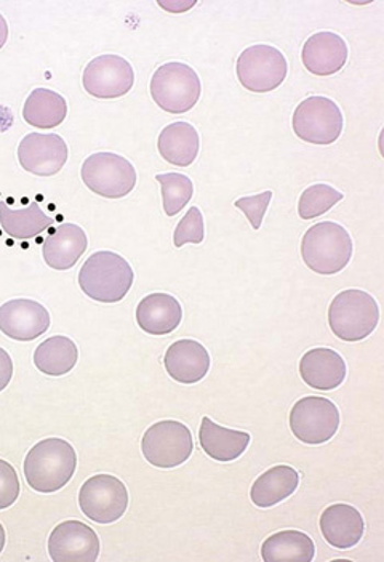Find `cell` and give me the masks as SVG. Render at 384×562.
Wrapping results in <instances>:
<instances>
[{"label":"cell","instance_id":"6da1fadb","mask_svg":"<svg viewBox=\"0 0 384 562\" xmlns=\"http://www.w3.org/2000/svg\"><path fill=\"white\" fill-rule=\"evenodd\" d=\"M77 453L65 439L37 442L24 460V477L31 488L42 494L61 491L75 476Z\"/></svg>","mask_w":384,"mask_h":562},{"label":"cell","instance_id":"7a4b0ae2","mask_svg":"<svg viewBox=\"0 0 384 562\" xmlns=\"http://www.w3.org/2000/svg\"><path fill=\"white\" fill-rule=\"evenodd\" d=\"M134 270L121 255L93 254L79 272V285L86 295L101 303H117L125 299L134 284Z\"/></svg>","mask_w":384,"mask_h":562},{"label":"cell","instance_id":"3957f363","mask_svg":"<svg viewBox=\"0 0 384 562\" xmlns=\"http://www.w3.org/2000/svg\"><path fill=\"white\" fill-rule=\"evenodd\" d=\"M302 257L306 267L317 274H338L351 261V236L338 223H317L303 236Z\"/></svg>","mask_w":384,"mask_h":562},{"label":"cell","instance_id":"277c9868","mask_svg":"<svg viewBox=\"0 0 384 562\" xmlns=\"http://www.w3.org/2000/svg\"><path fill=\"white\" fill-rule=\"evenodd\" d=\"M380 308L376 300L364 291L349 289L338 293L328 308V324L340 340H364L379 326Z\"/></svg>","mask_w":384,"mask_h":562},{"label":"cell","instance_id":"5b68a950","mask_svg":"<svg viewBox=\"0 0 384 562\" xmlns=\"http://www.w3.org/2000/svg\"><path fill=\"white\" fill-rule=\"evenodd\" d=\"M201 92L202 83L197 72L183 63H167L154 72L153 100L167 113H188L197 103Z\"/></svg>","mask_w":384,"mask_h":562},{"label":"cell","instance_id":"8992f818","mask_svg":"<svg viewBox=\"0 0 384 562\" xmlns=\"http://www.w3.org/2000/svg\"><path fill=\"white\" fill-rule=\"evenodd\" d=\"M194 450L192 435L187 425L177 420L154 424L143 436L142 452L151 465L169 470L183 465Z\"/></svg>","mask_w":384,"mask_h":562},{"label":"cell","instance_id":"52a82bcc","mask_svg":"<svg viewBox=\"0 0 384 562\" xmlns=\"http://www.w3.org/2000/svg\"><path fill=\"white\" fill-rule=\"evenodd\" d=\"M293 131L310 145H331L343 132V114L330 98L309 97L293 114Z\"/></svg>","mask_w":384,"mask_h":562},{"label":"cell","instance_id":"ba28073f","mask_svg":"<svg viewBox=\"0 0 384 562\" xmlns=\"http://www.w3.org/2000/svg\"><path fill=\"white\" fill-rule=\"evenodd\" d=\"M340 428V412L326 397L307 396L290 412V429L298 441L309 446L326 445Z\"/></svg>","mask_w":384,"mask_h":562},{"label":"cell","instance_id":"9c48e42d","mask_svg":"<svg viewBox=\"0 0 384 562\" xmlns=\"http://www.w3.org/2000/svg\"><path fill=\"white\" fill-rule=\"evenodd\" d=\"M287 72V59L271 45H253L237 59V78L250 92H272L282 86Z\"/></svg>","mask_w":384,"mask_h":562},{"label":"cell","instance_id":"30bf717a","mask_svg":"<svg viewBox=\"0 0 384 562\" xmlns=\"http://www.w3.org/2000/svg\"><path fill=\"white\" fill-rule=\"evenodd\" d=\"M80 175L92 193L108 199L125 198L136 184L135 167L125 157L113 153L87 157Z\"/></svg>","mask_w":384,"mask_h":562},{"label":"cell","instance_id":"8fae6325","mask_svg":"<svg viewBox=\"0 0 384 562\" xmlns=\"http://www.w3.org/2000/svg\"><path fill=\"white\" fill-rule=\"evenodd\" d=\"M79 506L90 521L113 524L127 512V487L118 477L97 474L80 487Z\"/></svg>","mask_w":384,"mask_h":562},{"label":"cell","instance_id":"7c38bea8","mask_svg":"<svg viewBox=\"0 0 384 562\" xmlns=\"http://www.w3.org/2000/svg\"><path fill=\"white\" fill-rule=\"evenodd\" d=\"M82 80L90 95L101 100H113L131 92L135 72L127 59L117 55H103L87 65Z\"/></svg>","mask_w":384,"mask_h":562},{"label":"cell","instance_id":"4fadbf2b","mask_svg":"<svg viewBox=\"0 0 384 562\" xmlns=\"http://www.w3.org/2000/svg\"><path fill=\"white\" fill-rule=\"evenodd\" d=\"M48 554L55 562H95L100 557V539L87 524L65 521L50 533Z\"/></svg>","mask_w":384,"mask_h":562},{"label":"cell","instance_id":"5bb4252c","mask_svg":"<svg viewBox=\"0 0 384 562\" xmlns=\"http://www.w3.org/2000/svg\"><path fill=\"white\" fill-rule=\"evenodd\" d=\"M21 167L37 177H52L65 167L68 145L59 135L30 134L19 146Z\"/></svg>","mask_w":384,"mask_h":562},{"label":"cell","instance_id":"9a60e30c","mask_svg":"<svg viewBox=\"0 0 384 562\" xmlns=\"http://www.w3.org/2000/svg\"><path fill=\"white\" fill-rule=\"evenodd\" d=\"M50 314L34 300L19 299L0 306V330L19 341H33L50 327Z\"/></svg>","mask_w":384,"mask_h":562},{"label":"cell","instance_id":"2e32d148","mask_svg":"<svg viewBox=\"0 0 384 562\" xmlns=\"http://www.w3.org/2000/svg\"><path fill=\"white\" fill-rule=\"evenodd\" d=\"M302 59L310 75L327 78L345 68L348 45L338 34L323 31L310 36L303 45Z\"/></svg>","mask_w":384,"mask_h":562},{"label":"cell","instance_id":"e0dca14e","mask_svg":"<svg viewBox=\"0 0 384 562\" xmlns=\"http://www.w3.org/2000/svg\"><path fill=\"white\" fill-rule=\"evenodd\" d=\"M320 532L328 544L338 550H349L361 542L365 522L359 509L346 504H335L320 516Z\"/></svg>","mask_w":384,"mask_h":562},{"label":"cell","instance_id":"ac0fdd59","mask_svg":"<svg viewBox=\"0 0 384 562\" xmlns=\"http://www.w3.org/2000/svg\"><path fill=\"white\" fill-rule=\"evenodd\" d=\"M163 364L174 382L194 385L205 379L211 370V356L199 341L187 338V340L174 341L172 347L167 349Z\"/></svg>","mask_w":384,"mask_h":562},{"label":"cell","instance_id":"d6986e66","mask_svg":"<svg viewBox=\"0 0 384 562\" xmlns=\"http://www.w3.org/2000/svg\"><path fill=\"white\" fill-rule=\"evenodd\" d=\"M345 359L334 349L316 348L307 351L300 361V375L314 390L331 391L343 385L346 380Z\"/></svg>","mask_w":384,"mask_h":562},{"label":"cell","instance_id":"ffe728a7","mask_svg":"<svg viewBox=\"0 0 384 562\" xmlns=\"http://www.w3.org/2000/svg\"><path fill=\"white\" fill-rule=\"evenodd\" d=\"M87 246L89 240L86 232L72 223H65L44 240L42 255L52 270L68 271L86 252Z\"/></svg>","mask_w":384,"mask_h":562},{"label":"cell","instance_id":"44dd1931","mask_svg":"<svg viewBox=\"0 0 384 562\" xmlns=\"http://www.w3.org/2000/svg\"><path fill=\"white\" fill-rule=\"evenodd\" d=\"M183 319V310L172 295L153 293L142 300L136 308V321L149 335L172 334Z\"/></svg>","mask_w":384,"mask_h":562},{"label":"cell","instance_id":"7402d4cb","mask_svg":"<svg viewBox=\"0 0 384 562\" xmlns=\"http://www.w3.org/2000/svg\"><path fill=\"white\" fill-rule=\"evenodd\" d=\"M251 436L246 431H236L213 424L211 418H202L199 441L202 449L215 462H234L239 459L250 445Z\"/></svg>","mask_w":384,"mask_h":562},{"label":"cell","instance_id":"603a6c76","mask_svg":"<svg viewBox=\"0 0 384 562\" xmlns=\"http://www.w3.org/2000/svg\"><path fill=\"white\" fill-rule=\"evenodd\" d=\"M298 484L300 474L295 468L272 467L251 485L250 498L258 508H271L295 494Z\"/></svg>","mask_w":384,"mask_h":562},{"label":"cell","instance_id":"cb8c5ba5","mask_svg":"<svg viewBox=\"0 0 384 562\" xmlns=\"http://www.w3.org/2000/svg\"><path fill=\"white\" fill-rule=\"evenodd\" d=\"M157 146H159L160 156L167 162L177 167H190L199 155L201 139H199L197 131L191 124L174 122L163 128Z\"/></svg>","mask_w":384,"mask_h":562},{"label":"cell","instance_id":"d4e9b609","mask_svg":"<svg viewBox=\"0 0 384 562\" xmlns=\"http://www.w3.org/2000/svg\"><path fill=\"white\" fill-rule=\"evenodd\" d=\"M316 554L313 539L300 530H282L261 544L264 562H310Z\"/></svg>","mask_w":384,"mask_h":562},{"label":"cell","instance_id":"484cf974","mask_svg":"<svg viewBox=\"0 0 384 562\" xmlns=\"http://www.w3.org/2000/svg\"><path fill=\"white\" fill-rule=\"evenodd\" d=\"M68 116V103L54 90L36 89L27 97L23 117L36 128H55Z\"/></svg>","mask_w":384,"mask_h":562},{"label":"cell","instance_id":"4316f807","mask_svg":"<svg viewBox=\"0 0 384 562\" xmlns=\"http://www.w3.org/2000/svg\"><path fill=\"white\" fill-rule=\"evenodd\" d=\"M79 351L68 337H52L42 341L34 352V364L38 372L50 376H61L76 368Z\"/></svg>","mask_w":384,"mask_h":562},{"label":"cell","instance_id":"83f0119b","mask_svg":"<svg viewBox=\"0 0 384 562\" xmlns=\"http://www.w3.org/2000/svg\"><path fill=\"white\" fill-rule=\"evenodd\" d=\"M54 223V218L45 215L38 204L21 211H12L5 202L0 201V226L13 239H33Z\"/></svg>","mask_w":384,"mask_h":562},{"label":"cell","instance_id":"f1b7e54d","mask_svg":"<svg viewBox=\"0 0 384 562\" xmlns=\"http://www.w3.org/2000/svg\"><path fill=\"white\" fill-rule=\"evenodd\" d=\"M156 180L162 184L163 211L169 216L180 214L188 202L191 201L194 187L187 175L163 173L157 175Z\"/></svg>","mask_w":384,"mask_h":562},{"label":"cell","instance_id":"f546056e","mask_svg":"<svg viewBox=\"0 0 384 562\" xmlns=\"http://www.w3.org/2000/svg\"><path fill=\"white\" fill-rule=\"evenodd\" d=\"M343 199V193L328 184H313L302 194L298 202V214L303 220H313L327 214L334 205Z\"/></svg>","mask_w":384,"mask_h":562},{"label":"cell","instance_id":"4dcf8cb0","mask_svg":"<svg viewBox=\"0 0 384 562\" xmlns=\"http://www.w3.org/2000/svg\"><path fill=\"white\" fill-rule=\"evenodd\" d=\"M205 239L204 216L197 207H191L174 232V247H183L184 244H202Z\"/></svg>","mask_w":384,"mask_h":562},{"label":"cell","instance_id":"1f68e13d","mask_svg":"<svg viewBox=\"0 0 384 562\" xmlns=\"http://www.w3.org/2000/svg\"><path fill=\"white\" fill-rule=\"evenodd\" d=\"M271 199V191H264V193L250 195V198L237 199L236 204L234 205H236L240 212L246 214L247 218H249L251 228H253L255 232H258V229L261 228V223H263L264 214H267Z\"/></svg>","mask_w":384,"mask_h":562},{"label":"cell","instance_id":"d6a6232c","mask_svg":"<svg viewBox=\"0 0 384 562\" xmlns=\"http://www.w3.org/2000/svg\"><path fill=\"white\" fill-rule=\"evenodd\" d=\"M20 495V480L15 468L0 459V509L10 508Z\"/></svg>","mask_w":384,"mask_h":562},{"label":"cell","instance_id":"836d02e7","mask_svg":"<svg viewBox=\"0 0 384 562\" xmlns=\"http://www.w3.org/2000/svg\"><path fill=\"white\" fill-rule=\"evenodd\" d=\"M13 376V361L5 349L0 348V391L9 386L10 380Z\"/></svg>","mask_w":384,"mask_h":562},{"label":"cell","instance_id":"e575fe53","mask_svg":"<svg viewBox=\"0 0 384 562\" xmlns=\"http://www.w3.org/2000/svg\"><path fill=\"white\" fill-rule=\"evenodd\" d=\"M194 5H195V2H188V3H184V5H181V3H178V2L160 3V7H163V9L170 10V12H173V13L187 12V10H190L191 7H194Z\"/></svg>","mask_w":384,"mask_h":562},{"label":"cell","instance_id":"d590c367","mask_svg":"<svg viewBox=\"0 0 384 562\" xmlns=\"http://www.w3.org/2000/svg\"><path fill=\"white\" fill-rule=\"evenodd\" d=\"M7 40H9V26H7V21L0 15V48L5 45Z\"/></svg>","mask_w":384,"mask_h":562},{"label":"cell","instance_id":"8d00e7d4","mask_svg":"<svg viewBox=\"0 0 384 562\" xmlns=\"http://www.w3.org/2000/svg\"><path fill=\"white\" fill-rule=\"evenodd\" d=\"M3 547H5V530H3V526L0 524V553H2Z\"/></svg>","mask_w":384,"mask_h":562}]
</instances>
